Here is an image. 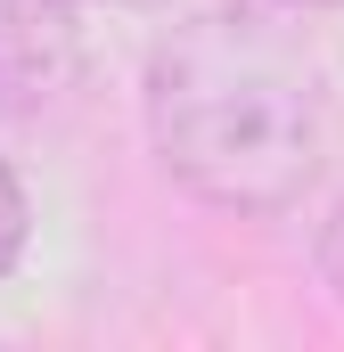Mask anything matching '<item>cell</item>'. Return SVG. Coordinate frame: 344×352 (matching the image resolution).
<instances>
[{"label": "cell", "mask_w": 344, "mask_h": 352, "mask_svg": "<svg viewBox=\"0 0 344 352\" xmlns=\"http://www.w3.org/2000/svg\"><path fill=\"white\" fill-rule=\"evenodd\" d=\"M148 140L189 197L287 213L320 173V74L262 8H205L148 58Z\"/></svg>", "instance_id": "cell-1"}, {"label": "cell", "mask_w": 344, "mask_h": 352, "mask_svg": "<svg viewBox=\"0 0 344 352\" xmlns=\"http://www.w3.org/2000/svg\"><path fill=\"white\" fill-rule=\"evenodd\" d=\"M83 41L66 25V0H0V107L33 115L41 98L74 82Z\"/></svg>", "instance_id": "cell-2"}, {"label": "cell", "mask_w": 344, "mask_h": 352, "mask_svg": "<svg viewBox=\"0 0 344 352\" xmlns=\"http://www.w3.org/2000/svg\"><path fill=\"white\" fill-rule=\"evenodd\" d=\"M25 230H33L25 188H17V173H8V164H0V278L17 270V254H25Z\"/></svg>", "instance_id": "cell-3"}, {"label": "cell", "mask_w": 344, "mask_h": 352, "mask_svg": "<svg viewBox=\"0 0 344 352\" xmlns=\"http://www.w3.org/2000/svg\"><path fill=\"white\" fill-rule=\"evenodd\" d=\"M320 278L336 287V303H344V197H336V213L320 221Z\"/></svg>", "instance_id": "cell-4"}, {"label": "cell", "mask_w": 344, "mask_h": 352, "mask_svg": "<svg viewBox=\"0 0 344 352\" xmlns=\"http://www.w3.org/2000/svg\"><path fill=\"white\" fill-rule=\"evenodd\" d=\"M287 8H328V0H287Z\"/></svg>", "instance_id": "cell-5"}]
</instances>
